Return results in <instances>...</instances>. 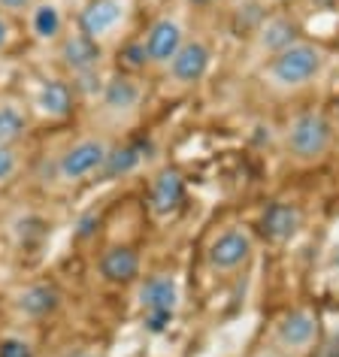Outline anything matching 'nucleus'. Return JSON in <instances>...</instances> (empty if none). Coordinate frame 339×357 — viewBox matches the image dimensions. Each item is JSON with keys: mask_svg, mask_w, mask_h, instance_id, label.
Segmentation results:
<instances>
[{"mask_svg": "<svg viewBox=\"0 0 339 357\" xmlns=\"http://www.w3.org/2000/svg\"><path fill=\"white\" fill-rule=\"evenodd\" d=\"M185 203V178L179 169L164 167L160 173H155L149 185V209L155 218H170L182 209Z\"/></svg>", "mask_w": 339, "mask_h": 357, "instance_id": "4468645a", "label": "nucleus"}, {"mask_svg": "<svg viewBox=\"0 0 339 357\" xmlns=\"http://www.w3.org/2000/svg\"><path fill=\"white\" fill-rule=\"evenodd\" d=\"M19 151H15L13 146H0V185H6L10 178L19 173Z\"/></svg>", "mask_w": 339, "mask_h": 357, "instance_id": "4be33fe9", "label": "nucleus"}, {"mask_svg": "<svg viewBox=\"0 0 339 357\" xmlns=\"http://www.w3.org/2000/svg\"><path fill=\"white\" fill-rule=\"evenodd\" d=\"M58 58H61V67L73 76V85L79 91L85 82H91L97 76V67H100V61H103V43L85 37L79 28L67 31L64 37L58 40Z\"/></svg>", "mask_w": 339, "mask_h": 357, "instance_id": "9d476101", "label": "nucleus"}, {"mask_svg": "<svg viewBox=\"0 0 339 357\" xmlns=\"http://www.w3.org/2000/svg\"><path fill=\"white\" fill-rule=\"evenodd\" d=\"M37 0H0V13L3 15H22V13H31Z\"/></svg>", "mask_w": 339, "mask_h": 357, "instance_id": "5701e85b", "label": "nucleus"}, {"mask_svg": "<svg viewBox=\"0 0 339 357\" xmlns=\"http://www.w3.org/2000/svg\"><path fill=\"white\" fill-rule=\"evenodd\" d=\"M257 257V234L243 221H227L212 230L206 248H203V264L216 279H236L248 273V266Z\"/></svg>", "mask_w": 339, "mask_h": 357, "instance_id": "7ed1b4c3", "label": "nucleus"}, {"mask_svg": "<svg viewBox=\"0 0 339 357\" xmlns=\"http://www.w3.org/2000/svg\"><path fill=\"white\" fill-rule=\"evenodd\" d=\"M61 309V291L49 282H33L15 294V312L28 321H46Z\"/></svg>", "mask_w": 339, "mask_h": 357, "instance_id": "dca6fc26", "label": "nucleus"}, {"mask_svg": "<svg viewBox=\"0 0 339 357\" xmlns=\"http://www.w3.org/2000/svg\"><path fill=\"white\" fill-rule=\"evenodd\" d=\"M188 24H185V19L179 13H164L158 15L155 22L146 28V33L140 37L142 49H146V58H149V67L155 70H164L170 61H173V55L182 49V43L188 40Z\"/></svg>", "mask_w": 339, "mask_h": 357, "instance_id": "1a4fd4ad", "label": "nucleus"}, {"mask_svg": "<svg viewBox=\"0 0 339 357\" xmlns=\"http://www.w3.org/2000/svg\"><path fill=\"white\" fill-rule=\"evenodd\" d=\"M306 225V215L297 203H288V200H276L264 209V218H261V227H264V236L270 239L273 245H285L291 243L294 236L303 230Z\"/></svg>", "mask_w": 339, "mask_h": 357, "instance_id": "2eb2a0df", "label": "nucleus"}, {"mask_svg": "<svg viewBox=\"0 0 339 357\" xmlns=\"http://www.w3.org/2000/svg\"><path fill=\"white\" fill-rule=\"evenodd\" d=\"M0 357H37V348L24 336H3L0 339Z\"/></svg>", "mask_w": 339, "mask_h": 357, "instance_id": "412c9836", "label": "nucleus"}, {"mask_svg": "<svg viewBox=\"0 0 339 357\" xmlns=\"http://www.w3.org/2000/svg\"><path fill=\"white\" fill-rule=\"evenodd\" d=\"M137 303L142 312V327L149 333H164L173 324L176 312L182 306V284L179 275L170 270H155L149 275H142L137 282Z\"/></svg>", "mask_w": 339, "mask_h": 357, "instance_id": "39448f33", "label": "nucleus"}, {"mask_svg": "<svg viewBox=\"0 0 339 357\" xmlns=\"http://www.w3.org/2000/svg\"><path fill=\"white\" fill-rule=\"evenodd\" d=\"M97 270L106 284L115 288H128L142 279V261L133 245H106L100 257H97Z\"/></svg>", "mask_w": 339, "mask_h": 357, "instance_id": "ddd939ff", "label": "nucleus"}, {"mask_svg": "<svg viewBox=\"0 0 339 357\" xmlns=\"http://www.w3.org/2000/svg\"><path fill=\"white\" fill-rule=\"evenodd\" d=\"M225 0H185V6H191V10H212V6H221Z\"/></svg>", "mask_w": 339, "mask_h": 357, "instance_id": "a878e982", "label": "nucleus"}, {"mask_svg": "<svg viewBox=\"0 0 339 357\" xmlns=\"http://www.w3.org/2000/svg\"><path fill=\"white\" fill-rule=\"evenodd\" d=\"M28 22H31L33 40H40V43H55L58 46V40L67 33L64 13H61V6L52 3V0H37L33 10L28 13Z\"/></svg>", "mask_w": 339, "mask_h": 357, "instance_id": "6ab92c4d", "label": "nucleus"}, {"mask_svg": "<svg viewBox=\"0 0 339 357\" xmlns=\"http://www.w3.org/2000/svg\"><path fill=\"white\" fill-rule=\"evenodd\" d=\"M28 133V112L19 103H0V146H15Z\"/></svg>", "mask_w": 339, "mask_h": 357, "instance_id": "aec40b11", "label": "nucleus"}, {"mask_svg": "<svg viewBox=\"0 0 339 357\" xmlns=\"http://www.w3.org/2000/svg\"><path fill=\"white\" fill-rule=\"evenodd\" d=\"M128 13H130L128 0H85L82 10L76 15V28L82 31L85 37L103 43L106 37L121 31Z\"/></svg>", "mask_w": 339, "mask_h": 357, "instance_id": "f8f14e48", "label": "nucleus"}, {"mask_svg": "<svg viewBox=\"0 0 339 357\" xmlns=\"http://www.w3.org/2000/svg\"><path fill=\"white\" fill-rule=\"evenodd\" d=\"M212 58H216L212 43L203 37V33H188L182 49L176 52L173 61L164 67L167 85L173 88V91H191V88H197L203 79L209 76Z\"/></svg>", "mask_w": 339, "mask_h": 357, "instance_id": "6e6552de", "label": "nucleus"}, {"mask_svg": "<svg viewBox=\"0 0 339 357\" xmlns=\"http://www.w3.org/2000/svg\"><path fill=\"white\" fill-rule=\"evenodd\" d=\"M270 3H273V6H279V10H285L288 3H297V0H270Z\"/></svg>", "mask_w": 339, "mask_h": 357, "instance_id": "c756f323", "label": "nucleus"}, {"mask_svg": "<svg viewBox=\"0 0 339 357\" xmlns=\"http://www.w3.org/2000/svg\"><path fill=\"white\" fill-rule=\"evenodd\" d=\"M149 155V142L142 139H133V142H112V151L103 164V173H100V182H112V178H124L130 173H137L140 164L146 160Z\"/></svg>", "mask_w": 339, "mask_h": 357, "instance_id": "a211bd4d", "label": "nucleus"}, {"mask_svg": "<svg viewBox=\"0 0 339 357\" xmlns=\"http://www.w3.org/2000/svg\"><path fill=\"white\" fill-rule=\"evenodd\" d=\"M327 115H330V121H333V130H336V139H339V97L327 106Z\"/></svg>", "mask_w": 339, "mask_h": 357, "instance_id": "cd10ccee", "label": "nucleus"}, {"mask_svg": "<svg viewBox=\"0 0 339 357\" xmlns=\"http://www.w3.org/2000/svg\"><path fill=\"white\" fill-rule=\"evenodd\" d=\"M10 40H13V28H10V22H6V15L0 13V49L10 46Z\"/></svg>", "mask_w": 339, "mask_h": 357, "instance_id": "393cba45", "label": "nucleus"}, {"mask_svg": "<svg viewBox=\"0 0 339 357\" xmlns=\"http://www.w3.org/2000/svg\"><path fill=\"white\" fill-rule=\"evenodd\" d=\"M327 67H330V49L324 43L312 37H300L288 49H282L279 55H273L261 67H255V73L261 88L270 97L294 100V97H303L306 91H312L324 79Z\"/></svg>", "mask_w": 339, "mask_h": 357, "instance_id": "f257e3e1", "label": "nucleus"}, {"mask_svg": "<svg viewBox=\"0 0 339 357\" xmlns=\"http://www.w3.org/2000/svg\"><path fill=\"white\" fill-rule=\"evenodd\" d=\"M248 357H285V354H282V351H276V348H270V345L264 342V345H257V348H255V351L248 354Z\"/></svg>", "mask_w": 339, "mask_h": 357, "instance_id": "bb28decb", "label": "nucleus"}, {"mask_svg": "<svg viewBox=\"0 0 339 357\" xmlns=\"http://www.w3.org/2000/svg\"><path fill=\"white\" fill-rule=\"evenodd\" d=\"M33 106L46 115V119H70L76 109V85L67 82V79H46L37 88V97H33Z\"/></svg>", "mask_w": 339, "mask_h": 357, "instance_id": "f3484780", "label": "nucleus"}, {"mask_svg": "<svg viewBox=\"0 0 339 357\" xmlns=\"http://www.w3.org/2000/svg\"><path fill=\"white\" fill-rule=\"evenodd\" d=\"M97 97H100V109L110 115V119L128 121L142 109V103H146V85L133 73H119V76L106 79Z\"/></svg>", "mask_w": 339, "mask_h": 357, "instance_id": "9b49d317", "label": "nucleus"}, {"mask_svg": "<svg viewBox=\"0 0 339 357\" xmlns=\"http://www.w3.org/2000/svg\"><path fill=\"white\" fill-rule=\"evenodd\" d=\"M330 270H333L339 275V245L333 248V255H330Z\"/></svg>", "mask_w": 339, "mask_h": 357, "instance_id": "c85d7f7f", "label": "nucleus"}, {"mask_svg": "<svg viewBox=\"0 0 339 357\" xmlns=\"http://www.w3.org/2000/svg\"><path fill=\"white\" fill-rule=\"evenodd\" d=\"M321 336H324V324H321L318 309L300 303V306L279 312L266 324L264 342L285 357H312L321 345Z\"/></svg>", "mask_w": 339, "mask_h": 357, "instance_id": "20e7f679", "label": "nucleus"}, {"mask_svg": "<svg viewBox=\"0 0 339 357\" xmlns=\"http://www.w3.org/2000/svg\"><path fill=\"white\" fill-rule=\"evenodd\" d=\"M110 151H112V142L106 139V137H100V133L79 137V139H73L58 155V160H55V176L64 185H79V182L100 178Z\"/></svg>", "mask_w": 339, "mask_h": 357, "instance_id": "423d86ee", "label": "nucleus"}, {"mask_svg": "<svg viewBox=\"0 0 339 357\" xmlns=\"http://www.w3.org/2000/svg\"><path fill=\"white\" fill-rule=\"evenodd\" d=\"M97 225H100V218H97V215H85L82 221H79V230H76V236H79V239H88V236H94V234H97Z\"/></svg>", "mask_w": 339, "mask_h": 357, "instance_id": "b1692460", "label": "nucleus"}, {"mask_svg": "<svg viewBox=\"0 0 339 357\" xmlns=\"http://www.w3.org/2000/svg\"><path fill=\"white\" fill-rule=\"evenodd\" d=\"M303 37V24L294 15V10H270L257 22L248 40V55H252V67H261L264 61L279 55L282 49H288L291 43Z\"/></svg>", "mask_w": 339, "mask_h": 357, "instance_id": "0eeeda50", "label": "nucleus"}, {"mask_svg": "<svg viewBox=\"0 0 339 357\" xmlns=\"http://www.w3.org/2000/svg\"><path fill=\"white\" fill-rule=\"evenodd\" d=\"M336 130L327 109H297L279 133V151L291 167L312 169L321 167L336 149Z\"/></svg>", "mask_w": 339, "mask_h": 357, "instance_id": "f03ea898", "label": "nucleus"}]
</instances>
